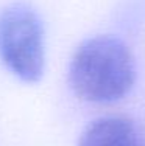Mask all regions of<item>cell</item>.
<instances>
[{
    "label": "cell",
    "mask_w": 145,
    "mask_h": 146,
    "mask_svg": "<svg viewBox=\"0 0 145 146\" xmlns=\"http://www.w3.org/2000/svg\"><path fill=\"white\" fill-rule=\"evenodd\" d=\"M136 79L134 58L123 40L100 34L83 40L69 64V84L88 103H114L128 95Z\"/></svg>",
    "instance_id": "1"
},
{
    "label": "cell",
    "mask_w": 145,
    "mask_h": 146,
    "mask_svg": "<svg viewBox=\"0 0 145 146\" xmlns=\"http://www.w3.org/2000/svg\"><path fill=\"white\" fill-rule=\"evenodd\" d=\"M0 59L20 81L33 84L44 75L45 42L37 13L14 2L0 11Z\"/></svg>",
    "instance_id": "2"
},
{
    "label": "cell",
    "mask_w": 145,
    "mask_h": 146,
    "mask_svg": "<svg viewBox=\"0 0 145 146\" xmlns=\"http://www.w3.org/2000/svg\"><path fill=\"white\" fill-rule=\"evenodd\" d=\"M78 146H142L133 121L125 117H102L83 129Z\"/></svg>",
    "instance_id": "3"
}]
</instances>
